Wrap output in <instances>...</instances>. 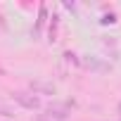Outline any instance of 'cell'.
Segmentation results:
<instances>
[{
	"mask_svg": "<svg viewBox=\"0 0 121 121\" xmlns=\"http://www.w3.org/2000/svg\"><path fill=\"white\" fill-rule=\"evenodd\" d=\"M45 19H48V7H45V5H40V7H38V24H36V33H40V31H43Z\"/></svg>",
	"mask_w": 121,
	"mask_h": 121,
	"instance_id": "3",
	"label": "cell"
},
{
	"mask_svg": "<svg viewBox=\"0 0 121 121\" xmlns=\"http://www.w3.org/2000/svg\"><path fill=\"white\" fill-rule=\"evenodd\" d=\"M33 121H50V119H48L45 114H40V116H38V119H33Z\"/></svg>",
	"mask_w": 121,
	"mask_h": 121,
	"instance_id": "7",
	"label": "cell"
},
{
	"mask_svg": "<svg viewBox=\"0 0 121 121\" xmlns=\"http://www.w3.org/2000/svg\"><path fill=\"white\" fill-rule=\"evenodd\" d=\"M0 76H5V69H3V67H0Z\"/></svg>",
	"mask_w": 121,
	"mask_h": 121,
	"instance_id": "8",
	"label": "cell"
},
{
	"mask_svg": "<svg viewBox=\"0 0 121 121\" xmlns=\"http://www.w3.org/2000/svg\"><path fill=\"white\" fill-rule=\"evenodd\" d=\"M12 97H14V102H17L19 107H24V109H31V112L43 107V102H40V97H38L36 93H14Z\"/></svg>",
	"mask_w": 121,
	"mask_h": 121,
	"instance_id": "1",
	"label": "cell"
},
{
	"mask_svg": "<svg viewBox=\"0 0 121 121\" xmlns=\"http://www.w3.org/2000/svg\"><path fill=\"white\" fill-rule=\"evenodd\" d=\"M100 22H102V24H114V22H116V14H114V12H109V14H104Z\"/></svg>",
	"mask_w": 121,
	"mask_h": 121,
	"instance_id": "5",
	"label": "cell"
},
{
	"mask_svg": "<svg viewBox=\"0 0 121 121\" xmlns=\"http://www.w3.org/2000/svg\"><path fill=\"white\" fill-rule=\"evenodd\" d=\"M64 57L69 59V62H76V64H78V59H76V55H74V52H64Z\"/></svg>",
	"mask_w": 121,
	"mask_h": 121,
	"instance_id": "6",
	"label": "cell"
},
{
	"mask_svg": "<svg viewBox=\"0 0 121 121\" xmlns=\"http://www.w3.org/2000/svg\"><path fill=\"white\" fill-rule=\"evenodd\" d=\"M45 116H48L50 121H52V119H57V121H64V119H67V107H62V104H50Z\"/></svg>",
	"mask_w": 121,
	"mask_h": 121,
	"instance_id": "2",
	"label": "cell"
},
{
	"mask_svg": "<svg viewBox=\"0 0 121 121\" xmlns=\"http://www.w3.org/2000/svg\"><path fill=\"white\" fill-rule=\"evenodd\" d=\"M50 19H52L50 22V40H55V36H57V14H52Z\"/></svg>",
	"mask_w": 121,
	"mask_h": 121,
	"instance_id": "4",
	"label": "cell"
}]
</instances>
